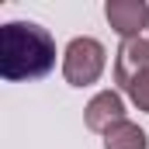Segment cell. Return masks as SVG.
<instances>
[{
  "label": "cell",
  "mask_w": 149,
  "mask_h": 149,
  "mask_svg": "<svg viewBox=\"0 0 149 149\" xmlns=\"http://www.w3.org/2000/svg\"><path fill=\"white\" fill-rule=\"evenodd\" d=\"M104 17L121 35V42L125 38H142V31H149V3L146 0H108Z\"/></svg>",
  "instance_id": "3"
},
{
  "label": "cell",
  "mask_w": 149,
  "mask_h": 149,
  "mask_svg": "<svg viewBox=\"0 0 149 149\" xmlns=\"http://www.w3.org/2000/svg\"><path fill=\"white\" fill-rule=\"evenodd\" d=\"M83 121H87L90 132H101V135L108 128H114L118 121H125V101H121V94H114V90L94 94L90 104L83 108Z\"/></svg>",
  "instance_id": "5"
},
{
  "label": "cell",
  "mask_w": 149,
  "mask_h": 149,
  "mask_svg": "<svg viewBox=\"0 0 149 149\" xmlns=\"http://www.w3.org/2000/svg\"><path fill=\"white\" fill-rule=\"evenodd\" d=\"M125 94H128V101L139 108V111H146L149 114V70L142 76H135L128 87H125Z\"/></svg>",
  "instance_id": "7"
},
{
  "label": "cell",
  "mask_w": 149,
  "mask_h": 149,
  "mask_svg": "<svg viewBox=\"0 0 149 149\" xmlns=\"http://www.w3.org/2000/svg\"><path fill=\"white\" fill-rule=\"evenodd\" d=\"M104 66H108V52H104V45L97 38H90V35L73 38L66 45V52H63V76H66L70 87H90V83H97L101 73H104Z\"/></svg>",
  "instance_id": "2"
},
{
  "label": "cell",
  "mask_w": 149,
  "mask_h": 149,
  "mask_svg": "<svg viewBox=\"0 0 149 149\" xmlns=\"http://www.w3.org/2000/svg\"><path fill=\"white\" fill-rule=\"evenodd\" d=\"M104 149H149L146 128H139L135 121H118L114 128L104 132Z\"/></svg>",
  "instance_id": "6"
},
{
  "label": "cell",
  "mask_w": 149,
  "mask_h": 149,
  "mask_svg": "<svg viewBox=\"0 0 149 149\" xmlns=\"http://www.w3.org/2000/svg\"><path fill=\"white\" fill-rule=\"evenodd\" d=\"M56 66V38L49 28L35 21H7L0 28V76L17 80H38L52 73Z\"/></svg>",
  "instance_id": "1"
},
{
  "label": "cell",
  "mask_w": 149,
  "mask_h": 149,
  "mask_svg": "<svg viewBox=\"0 0 149 149\" xmlns=\"http://www.w3.org/2000/svg\"><path fill=\"white\" fill-rule=\"evenodd\" d=\"M146 70H149V38H125L114 52V83L125 90Z\"/></svg>",
  "instance_id": "4"
}]
</instances>
